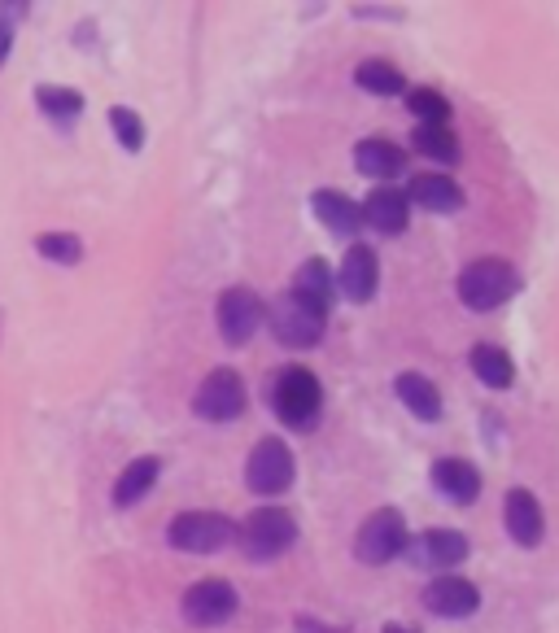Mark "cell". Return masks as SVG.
I'll use <instances>...</instances> for the list:
<instances>
[{
	"mask_svg": "<svg viewBox=\"0 0 559 633\" xmlns=\"http://www.w3.org/2000/svg\"><path fill=\"white\" fill-rule=\"evenodd\" d=\"M267 402L271 415L293 433H311L324 420V385L311 367H280L267 380Z\"/></svg>",
	"mask_w": 559,
	"mask_h": 633,
	"instance_id": "obj_1",
	"label": "cell"
},
{
	"mask_svg": "<svg viewBox=\"0 0 559 633\" xmlns=\"http://www.w3.org/2000/svg\"><path fill=\"white\" fill-rule=\"evenodd\" d=\"M516 293H520V271L507 258H472L459 271V302L477 310V315L507 306Z\"/></svg>",
	"mask_w": 559,
	"mask_h": 633,
	"instance_id": "obj_2",
	"label": "cell"
},
{
	"mask_svg": "<svg viewBox=\"0 0 559 633\" xmlns=\"http://www.w3.org/2000/svg\"><path fill=\"white\" fill-rule=\"evenodd\" d=\"M271 324V337L280 345H289V350H315L319 341H324V328H328V310L311 306L302 293L284 289L276 302L267 306V319Z\"/></svg>",
	"mask_w": 559,
	"mask_h": 633,
	"instance_id": "obj_3",
	"label": "cell"
},
{
	"mask_svg": "<svg viewBox=\"0 0 559 633\" xmlns=\"http://www.w3.org/2000/svg\"><path fill=\"white\" fill-rule=\"evenodd\" d=\"M236 542H241L245 559L254 564H271V559L289 555L297 542V520L284 507H258L236 524Z\"/></svg>",
	"mask_w": 559,
	"mask_h": 633,
	"instance_id": "obj_4",
	"label": "cell"
},
{
	"mask_svg": "<svg viewBox=\"0 0 559 633\" xmlns=\"http://www.w3.org/2000/svg\"><path fill=\"white\" fill-rule=\"evenodd\" d=\"M407 537H411L407 516H402L398 507H380L359 524V533H354V559L367 568H385V564H394V559H402Z\"/></svg>",
	"mask_w": 559,
	"mask_h": 633,
	"instance_id": "obj_5",
	"label": "cell"
},
{
	"mask_svg": "<svg viewBox=\"0 0 559 633\" xmlns=\"http://www.w3.org/2000/svg\"><path fill=\"white\" fill-rule=\"evenodd\" d=\"M166 542L184 555H214L236 542V520H228L223 511H180L166 524Z\"/></svg>",
	"mask_w": 559,
	"mask_h": 633,
	"instance_id": "obj_6",
	"label": "cell"
},
{
	"mask_svg": "<svg viewBox=\"0 0 559 633\" xmlns=\"http://www.w3.org/2000/svg\"><path fill=\"white\" fill-rule=\"evenodd\" d=\"M297 476V459L284 437H263L245 459V485L258 498H280Z\"/></svg>",
	"mask_w": 559,
	"mask_h": 633,
	"instance_id": "obj_7",
	"label": "cell"
},
{
	"mask_svg": "<svg viewBox=\"0 0 559 633\" xmlns=\"http://www.w3.org/2000/svg\"><path fill=\"white\" fill-rule=\"evenodd\" d=\"M245 380L236 367H214L193 393V415L206 424H232L245 415Z\"/></svg>",
	"mask_w": 559,
	"mask_h": 633,
	"instance_id": "obj_8",
	"label": "cell"
},
{
	"mask_svg": "<svg viewBox=\"0 0 559 633\" xmlns=\"http://www.w3.org/2000/svg\"><path fill=\"white\" fill-rule=\"evenodd\" d=\"M263 319H267V306L249 284H232V289H223L219 302H214V324H219V337L228 341L232 350L254 341V332L263 328Z\"/></svg>",
	"mask_w": 559,
	"mask_h": 633,
	"instance_id": "obj_9",
	"label": "cell"
},
{
	"mask_svg": "<svg viewBox=\"0 0 559 633\" xmlns=\"http://www.w3.org/2000/svg\"><path fill=\"white\" fill-rule=\"evenodd\" d=\"M472 555V542H468V533H459V529H424V533H415L407 537V551H402V559L415 568V572H455L463 559Z\"/></svg>",
	"mask_w": 559,
	"mask_h": 633,
	"instance_id": "obj_10",
	"label": "cell"
},
{
	"mask_svg": "<svg viewBox=\"0 0 559 633\" xmlns=\"http://www.w3.org/2000/svg\"><path fill=\"white\" fill-rule=\"evenodd\" d=\"M180 612H184L188 625H197V629H219V625H228V620H236V612H241V594H236L232 581L206 577V581H197V585L184 590Z\"/></svg>",
	"mask_w": 559,
	"mask_h": 633,
	"instance_id": "obj_11",
	"label": "cell"
},
{
	"mask_svg": "<svg viewBox=\"0 0 559 633\" xmlns=\"http://www.w3.org/2000/svg\"><path fill=\"white\" fill-rule=\"evenodd\" d=\"M424 612H433L437 620H468L481 612V590L468 577H455V572H442L424 585L420 594Z\"/></svg>",
	"mask_w": 559,
	"mask_h": 633,
	"instance_id": "obj_12",
	"label": "cell"
},
{
	"mask_svg": "<svg viewBox=\"0 0 559 633\" xmlns=\"http://www.w3.org/2000/svg\"><path fill=\"white\" fill-rule=\"evenodd\" d=\"M332 284H337V293H346L350 302H372L376 289H380V254L372 245H350L346 258H341V267L332 271Z\"/></svg>",
	"mask_w": 559,
	"mask_h": 633,
	"instance_id": "obj_13",
	"label": "cell"
},
{
	"mask_svg": "<svg viewBox=\"0 0 559 633\" xmlns=\"http://www.w3.org/2000/svg\"><path fill=\"white\" fill-rule=\"evenodd\" d=\"M503 529L516 546H525V551H533V546H542V533H546V516H542V503L533 489H507L503 498Z\"/></svg>",
	"mask_w": 559,
	"mask_h": 633,
	"instance_id": "obj_14",
	"label": "cell"
},
{
	"mask_svg": "<svg viewBox=\"0 0 559 633\" xmlns=\"http://www.w3.org/2000/svg\"><path fill=\"white\" fill-rule=\"evenodd\" d=\"M359 219L363 228H372L380 236H402L411 223V201L394 184H376V193H367V201L359 206Z\"/></svg>",
	"mask_w": 559,
	"mask_h": 633,
	"instance_id": "obj_15",
	"label": "cell"
},
{
	"mask_svg": "<svg viewBox=\"0 0 559 633\" xmlns=\"http://www.w3.org/2000/svg\"><path fill=\"white\" fill-rule=\"evenodd\" d=\"M433 489L446 498V503H455V507H472L481 498V485H485V476L481 468L472 459H459V455H446V459H437L433 463Z\"/></svg>",
	"mask_w": 559,
	"mask_h": 633,
	"instance_id": "obj_16",
	"label": "cell"
},
{
	"mask_svg": "<svg viewBox=\"0 0 559 633\" xmlns=\"http://www.w3.org/2000/svg\"><path fill=\"white\" fill-rule=\"evenodd\" d=\"M407 201L411 206H420V210H428V214H459L463 210V188L455 184L450 175H442V171H424V175H415L407 188Z\"/></svg>",
	"mask_w": 559,
	"mask_h": 633,
	"instance_id": "obj_17",
	"label": "cell"
},
{
	"mask_svg": "<svg viewBox=\"0 0 559 633\" xmlns=\"http://www.w3.org/2000/svg\"><path fill=\"white\" fill-rule=\"evenodd\" d=\"M354 166H359V175L376 179V184H389V179H398L407 171V149L385 136H367L354 145Z\"/></svg>",
	"mask_w": 559,
	"mask_h": 633,
	"instance_id": "obj_18",
	"label": "cell"
},
{
	"mask_svg": "<svg viewBox=\"0 0 559 633\" xmlns=\"http://www.w3.org/2000/svg\"><path fill=\"white\" fill-rule=\"evenodd\" d=\"M158 476H162V459H158V455H140V459H132L123 472H118V481H114V489H110V503H114L118 511L145 503L149 489L158 485Z\"/></svg>",
	"mask_w": 559,
	"mask_h": 633,
	"instance_id": "obj_19",
	"label": "cell"
},
{
	"mask_svg": "<svg viewBox=\"0 0 559 633\" xmlns=\"http://www.w3.org/2000/svg\"><path fill=\"white\" fill-rule=\"evenodd\" d=\"M394 393H398V402L407 406V411H411L420 424H437V420L446 415L442 389H437L428 376H420V372H402V376L394 380Z\"/></svg>",
	"mask_w": 559,
	"mask_h": 633,
	"instance_id": "obj_20",
	"label": "cell"
},
{
	"mask_svg": "<svg viewBox=\"0 0 559 633\" xmlns=\"http://www.w3.org/2000/svg\"><path fill=\"white\" fill-rule=\"evenodd\" d=\"M311 214L332 236H354L363 228L359 219V206L350 201V193H341V188H315L311 193Z\"/></svg>",
	"mask_w": 559,
	"mask_h": 633,
	"instance_id": "obj_21",
	"label": "cell"
},
{
	"mask_svg": "<svg viewBox=\"0 0 559 633\" xmlns=\"http://www.w3.org/2000/svg\"><path fill=\"white\" fill-rule=\"evenodd\" d=\"M468 367H472V376H477L485 389H494V393L516 385V363H511V354L503 350V345L477 341V345H472V354H468Z\"/></svg>",
	"mask_w": 559,
	"mask_h": 633,
	"instance_id": "obj_22",
	"label": "cell"
},
{
	"mask_svg": "<svg viewBox=\"0 0 559 633\" xmlns=\"http://www.w3.org/2000/svg\"><path fill=\"white\" fill-rule=\"evenodd\" d=\"M411 149L420 153V158L437 162V166H459L463 162V145H459V136L450 127H424V123H415L411 127Z\"/></svg>",
	"mask_w": 559,
	"mask_h": 633,
	"instance_id": "obj_23",
	"label": "cell"
},
{
	"mask_svg": "<svg viewBox=\"0 0 559 633\" xmlns=\"http://www.w3.org/2000/svg\"><path fill=\"white\" fill-rule=\"evenodd\" d=\"M354 83L367 92V97H407V75H402L398 66L380 62V57H367V62H359V70H354Z\"/></svg>",
	"mask_w": 559,
	"mask_h": 633,
	"instance_id": "obj_24",
	"label": "cell"
},
{
	"mask_svg": "<svg viewBox=\"0 0 559 633\" xmlns=\"http://www.w3.org/2000/svg\"><path fill=\"white\" fill-rule=\"evenodd\" d=\"M293 293H302L311 306L319 310H332V293H337V284H332V267L324 258H306L302 267H297V276L289 284Z\"/></svg>",
	"mask_w": 559,
	"mask_h": 633,
	"instance_id": "obj_25",
	"label": "cell"
},
{
	"mask_svg": "<svg viewBox=\"0 0 559 633\" xmlns=\"http://www.w3.org/2000/svg\"><path fill=\"white\" fill-rule=\"evenodd\" d=\"M83 105H88L83 92L62 88V83H40V88H35V110L44 118H53V123H75L83 114Z\"/></svg>",
	"mask_w": 559,
	"mask_h": 633,
	"instance_id": "obj_26",
	"label": "cell"
},
{
	"mask_svg": "<svg viewBox=\"0 0 559 633\" xmlns=\"http://www.w3.org/2000/svg\"><path fill=\"white\" fill-rule=\"evenodd\" d=\"M407 110L415 114V123L424 127H446L450 123V101L437 88H407Z\"/></svg>",
	"mask_w": 559,
	"mask_h": 633,
	"instance_id": "obj_27",
	"label": "cell"
},
{
	"mask_svg": "<svg viewBox=\"0 0 559 633\" xmlns=\"http://www.w3.org/2000/svg\"><path fill=\"white\" fill-rule=\"evenodd\" d=\"M35 254H40L44 262H57V267H79L83 241L75 232H40L35 236Z\"/></svg>",
	"mask_w": 559,
	"mask_h": 633,
	"instance_id": "obj_28",
	"label": "cell"
},
{
	"mask_svg": "<svg viewBox=\"0 0 559 633\" xmlns=\"http://www.w3.org/2000/svg\"><path fill=\"white\" fill-rule=\"evenodd\" d=\"M110 131H114V140L127 153L145 149V118H140L136 110H127V105H114V110H110Z\"/></svg>",
	"mask_w": 559,
	"mask_h": 633,
	"instance_id": "obj_29",
	"label": "cell"
},
{
	"mask_svg": "<svg viewBox=\"0 0 559 633\" xmlns=\"http://www.w3.org/2000/svg\"><path fill=\"white\" fill-rule=\"evenodd\" d=\"M22 14H27V5H14V0H0V66H5L9 49H14V35H18Z\"/></svg>",
	"mask_w": 559,
	"mask_h": 633,
	"instance_id": "obj_30",
	"label": "cell"
},
{
	"mask_svg": "<svg viewBox=\"0 0 559 633\" xmlns=\"http://www.w3.org/2000/svg\"><path fill=\"white\" fill-rule=\"evenodd\" d=\"M293 633H350V625H324V620L319 616H297L293 620Z\"/></svg>",
	"mask_w": 559,
	"mask_h": 633,
	"instance_id": "obj_31",
	"label": "cell"
},
{
	"mask_svg": "<svg viewBox=\"0 0 559 633\" xmlns=\"http://www.w3.org/2000/svg\"><path fill=\"white\" fill-rule=\"evenodd\" d=\"M354 18H402V9H376V5H350Z\"/></svg>",
	"mask_w": 559,
	"mask_h": 633,
	"instance_id": "obj_32",
	"label": "cell"
},
{
	"mask_svg": "<svg viewBox=\"0 0 559 633\" xmlns=\"http://www.w3.org/2000/svg\"><path fill=\"white\" fill-rule=\"evenodd\" d=\"M380 633H415V629H407V625H385Z\"/></svg>",
	"mask_w": 559,
	"mask_h": 633,
	"instance_id": "obj_33",
	"label": "cell"
}]
</instances>
